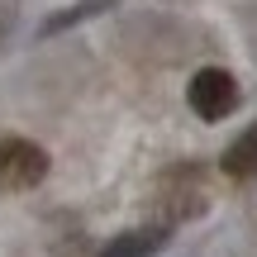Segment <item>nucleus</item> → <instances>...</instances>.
I'll return each instance as SVG.
<instances>
[{
    "label": "nucleus",
    "mask_w": 257,
    "mask_h": 257,
    "mask_svg": "<svg viewBox=\"0 0 257 257\" xmlns=\"http://www.w3.org/2000/svg\"><path fill=\"white\" fill-rule=\"evenodd\" d=\"M186 100H191V110L205 124H219V119H229L238 110V81L224 67H200L191 76V86H186Z\"/></svg>",
    "instance_id": "obj_1"
},
{
    "label": "nucleus",
    "mask_w": 257,
    "mask_h": 257,
    "mask_svg": "<svg viewBox=\"0 0 257 257\" xmlns=\"http://www.w3.org/2000/svg\"><path fill=\"white\" fill-rule=\"evenodd\" d=\"M48 176V153L34 138H0V191H29Z\"/></svg>",
    "instance_id": "obj_2"
},
{
    "label": "nucleus",
    "mask_w": 257,
    "mask_h": 257,
    "mask_svg": "<svg viewBox=\"0 0 257 257\" xmlns=\"http://www.w3.org/2000/svg\"><path fill=\"white\" fill-rule=\"evenodd\" d=\"M162 248H167V229H128V233L105 243L100 257H153Z\"/></svg>",
    "instance_id": "obj_3"
},
{
    "label": "nucleus",
    "mask_w": 257,
    "mask_h": 257,
    "mask_svg": "<svg viewBox=\"0 0 257 257\" xmlns=\"http://www.w3.org/2000/svg\"><path fill=\"white\" fill-rule=\"evenodd\" d=\"M224 172L238 176V181H248V176H257V124L248 128V134L233 138V148L224 153Z\"/></svg>",
    "instance_id": "obj_4"
},
{
    "label": "nucleus",
    "mask_w": 257,
    "mask_h": 257,
    "mask_svg": "<svg viewBox=\"0 0 257 257\" xmlns=\"http://www.w3.org/2000/svg\"><path fill=\"white\" fill-rule=\"evenodd\" d=\"M110 5H114V0H76V5L57 10V15H48L38 34H43V38H53V34H62V29L81 24V19H91V15H105V10H110Z\"/></svg>",
    "instance_id": "obj_5"
}]
</instances>
